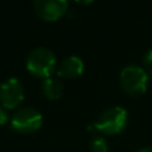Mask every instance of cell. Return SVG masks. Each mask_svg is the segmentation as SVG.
<instances>
[{
  "instance_id": "cell-7",
  "label": "cell",
  "mask_w": 152,
  "mask_h": 152,
  "mask_svg": "<svg viewBox=\"0 0 152 152\" xmlns=\"http://www.w3.org/2000/svg\"><path fill=\"white\" fill-rule=\"evenodd\" d=\"M84 71V63L77 56H69L67 58L60 67L58 68V76L63 79H75L80 76Z\"/></svg>"
},
{
  "instance_id": "cell-8",
  "label": "cell",
  "mask_w": 152,
  "mask_h": 152,
  "mask_svg": "<svg viewBox=\"0 0 152 152\" xmlns=\"http://www.w3.org/2000/svg\"><path fill=\"white\" fill-rule=\"evenodd\" d=\"M43 94L50 100H58L63 94V86L56 79L48 77L43 83Z\"/></svg>"
},
{
  "instance_id": "cell-3",
  "label": "cell",
  "mask_w": 152,
  "mask_h": 152,
  "mask_svg": "<svg viewBox=\"0 0 152 152\" xmlns=\"http://www.w3.org/2000/svg\"><path fill=\"white\" fill-rule=\"evenodd\" d=\"M150 76L139 66H127L120 72V86L128 95L139 96L147 91Z\"/></svg>"
},
{
  "instance_id": "cell-6",
  "label": "cell",
  "mask_w": 152,
  "mask_h": 152,
  "mask_svg": "<svg viewBox=\"0 0 152 152\" xmlns=\"http://www.w3.org/2000/svg\"><path fill=\"white\" fill-rule=\"evenodd\" d=\"M37 16L45 21H56L68 10L67 0H34Z\"/></svg>"
},
{
  "instance_id": "cell-12",
  "label": "cell",
  "mask_w": 152,
  "mask_h": 152,
  "mask_svg": "<svg viewBox=\"0 0 152 152\" xmlns=\"http://www.w3.org/2000/svg\"><path fill=\"white\" fill-rule=\"evenodd\" d=\"M76 3H79V4H83V5H87V4H91L94 0H75Z\"/></svg>"
},
{
  "instance_id": "cell-5",
  "label": "cell",
  "mask_w": 152,
  "mask_h": 152,
  "mask_svg": "<svg viewBox=\"0 0 152 152\" xmlns=\"http://www.w3.org/2000/svg\"><path fill=\"white\" fill-rule=\"evenodd\" d=\"M24 100V88L20 80L10 77L0 86V104L5 110H13L19 107Z\"/></svg>"
},
{
  "instance_id": "cell-9",
  "label": "cell",
  "mask_w": 152,
  "mask_h": 152,
  "mask_svg": "<svg viewBox=\"0 0 152 152\" xmlns=\"http://www.w3.org/2000/svg\"><path fill=\"white\" fill-rule=\"evenodd\" d=\"M91 152H108V144L102 136H96L89 143Z\"/></svg>"
},
{
  "instance_id": "cell-2",
  "label": "cell",
  "mask_w": 152,
  "mask_h": 152,
  "mask_svg": "<svg viewBox=\"0 0 152 152\" xmlns=\"http://www.w3.org/2000/svg\"><path fill=\"white\" fill-rule=\"evenodd\" d=\"M26 66L32 75L48 79L56 68V56L45 47L35 48L27 56Z\"/></svg>"
},
{
  "instance_id": "cell-4",
  "label": "cell",
  "mask_w": 152,
  "mask_h": 152,
  "mask_svg": "<svg viewBox=\"0 0 152 152\" xmlns=\"http://www.w3.org/2000/svg\"><path fill=\"white\" fill-rule=\"evenodd\" d=\"M43 124V116L35 108H20L11 118V127L19 134L36 132Z\"/></svg>"
},
{
  "instance_id": "cell-13",
  "label": "cell",
  "mask_w": 152,
  "mask_h": 152,
  "mask_svg": "<svg viewBox=\"0 0 152 152\" xmlns=\"http://www.w3.org/2000/svg\"><path fill=\"white\" fill-rule=\"evenodd\" d=\"M137 152H152V147H144L142 150H139Z\"/></svg>"
},
{
  "instance_id": "cell-10",
  "label": "cell",
  "mask_w": 152,
  "mask_h": 152,
  "mask_svg": "<svg viewBox=\"0 0 152 152\" xmlns=\"http://www.w3.org/2000/svg\"><path fill=\"white\" fill-rule=\"evenodd\" d=\"M143 61H144V69H145V72H147L148 76L152 79V50H150L144 55V59H143Z\"/></svg>"
},
{
  "instance_id": "cell-11",
  "label": "cell",
  "mask_w": 152,
  "mask_h": 152,
  "mask_svg": "<svg viewBox=\"0 0 152 152\" xmlns=\"http://www.w3.org/2000/svg\"><path fill=\"white\" fill-rule=\"evenodd\" d=\"M8 121V113L5 111V108L0 107V126H4Z\"/></svg>"
},
{
  "instance_id": "cell-1",
  "label": "cell",
  "mask_w": 152,
  "mask_h": 152,
  "mask_svg": "<svg viewBox=\"0 0 152 152\" xmlns=\"http://www.w3.org/2000/svg\"><path fill=\"white\" fill-rule=\"evenodd\" d=\"M128 123V113L123 107H111L88 127L91 131H97L105 135L120 134Z\"/></svg>"
}]
</instances>
